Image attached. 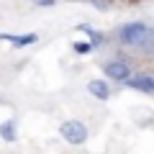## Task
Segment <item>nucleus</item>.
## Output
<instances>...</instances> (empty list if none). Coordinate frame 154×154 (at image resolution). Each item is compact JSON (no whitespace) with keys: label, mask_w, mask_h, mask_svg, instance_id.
<instances>
[{"label":"nucleus","mask_w":154,"mask_h":154,"mask_svg":"<svg viewBox=\"0 0 154 154\" xmlns=\"http://www.w3.org/2000/svg\"><path fill=\"white\" fill-rule=\"evenodd\" d=\"M118 38L126 46H136V49H152L154 46V31L144 23H126L118 31Z\"/></svg>","instance_id":"f257e3e1"},{"label":"nucleus","mask_w":154,"mask_h":154,"mask_svg":"<svg viewBox=\"0 0 154 154\" xmlns=\"http://www.w3.org/2000/svg\"><path fill=\"white\" fill-rule=\"evenodd\" d=\"M59 134H62V139L69 141V144H82L85 139H88V128L80 121H64L59 126Z\"/></svg>","instance_id":"f03ea898"},{"label":"nucleus","mask_w":154,"mask_h":154,"mask_svg":"<svg viewBox=\"0 0 154 154\" xmlns=\"http://www.w3.org/2000/svg\"><path fill=\"white\" fill-rule=\"evenodd\" d=\"M105 75H108L110 80H116V82H128V80H131V67L123 59H113V62L105 64Z\"/></svg>","instance_id":"7ed1b4c3"},{"label":"nucleus","mask_w":154,"mask_h":154,"mask_svg":"<svg viewBox=\"0 0 154 154\" xmlns=\"http://www.w3.org/2000/svg\"><path fill=\"white\" fill-rule=\"evenodd\" d=\"M126 85L134 88V90H141V93H154V77L152 75H136V77H131Z\"/></svg>","instance_id":"20e7f679"},{"label":"nucleus","mask_w":154,"mask_h":154,"mask_svg":"<svg viewBox=\"0 0 154 154\" xmlns=\"http://www.w3.org/2000/svg\"><path fill=\"white\" fill-rule=\"evenodd\" d=\"M0 38L3 41H11L13 46H28V44H33L36 41V33H23V36H13V33H0Z\"/></svg>","instance_id":"39448f33"},{"label":"nucleus","mask_w":154,"mask_h":154,"mask_svg":"<svg viewBox=\"0 0 154 154\" xmlns=\"http://www.w3.org/2000/svg\"><path fill=\"white\" fill-rule=\"evenodd\" d=\"M88 90H90V95H95L98 100H108L110 98V90H108V85H105L103 80H93V82L88 85Z\"/></svg>","instance_id":"423d86ee"},{"label":"nucleus","mask_w":154,"mask_h":154,"mask_svg":"<svg viewBox=\"0 0 154 154\" xmlns=\"http://www.w3.org/2000/svg\"><path fill=\"white\" fill-rule=\"evenodd\" d=\"M0 136L5 139V141H16V123L13 121H5L0 126Z\"/></svg>","instance_id":"0eeeda50"},{"label":"nucleus","mask_w":154,"mask_h":154,"mask_svg":"<svg viewBox=\"0 0 154 154\" xmlns=\"http://www.w3.org/2000/svg\"><path fill=\"white\" fill-rule=\"evenodd\" d=\"M77 28H80V31H85V33L90 36V44H93V46H100V44H103V36H100L98 31H93L90 26H77Z\"/></svg>","instance_id":"6e6552de"},{"label":"nucleus","mask_w":154,"mask_h":154,"mask_svg":"<svg viewBox=\"0 0 154 154\" xmlns=\"http://www.w3.org/2000/svg\"><path fill=\"white\" fill-rule=\"evenodd\" d=\"M72 46H75V51H77V54H88L90 49H95L93 44H85V41H75Z\"/></svg>","instance_id":"1a4fd4ad"},{"label":"nucleus","mask_w":154,"mask_h":154,"mask_svg":"<svg viewBox=\"0 0 154 154\" xmlns=\"http://www.w3.org/2000/svg\"><path fill=\"white\" fill-rule=\"evenodd\" d=\"M33 5H38V8H51V5H54V0H33Z\"/></svg>","instance_id":"9d476101"}]
</instances>
